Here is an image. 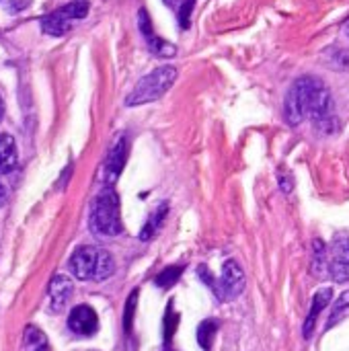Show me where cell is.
<instances>
[{
  "mask_svg": "<svg viewBox=\"0 0 349 351\" xmlns=\"http://www.w3.org/2000/svg\"><path fill=\"white\" fill-rule=\"evenodd\" d=\"M68 329L74 335L91 337L99 329V317H97V313L88 304H78L68 315Z\"/></svg>",
  "mask_w": 349,
  "mask_h": 351,
  "instance_id": "obj_7",
  "label": "cell"
},
{
  "mask_svg": "<svg viewBox=\"0 0 349 351\" xmlns=\"http://www.w3.org/2000/svg\"><path fill=\"white\" fill-rule=\"evenodd\" d=\"M19 162L16 142L10 134H0V175L10 173Z\"/></svg>",
  "mask_w": 349,
  "mask_h": 351,
  "instance_id": "obj_12",
  "label": "cell"
},
{
  "mask_svg": "<svg viewBox=\"0 0 349 351\" xmlns=\"http://www.w3.org/2000/svg\"><path fill=\"white\" fill-rule=\"evenodd\" d=\"M280 187H282L286 193H290V191H292V179H290V177H286V179H284V177H282V173H280Z\"/></svg>",
  "mask_w": 349,
  "mask_h": 351,
  "instance_id": "obj_25",
  "label": "cell"
},
{
  "mask_svg": "<svg viewBox=\"0 0 349 351\" xmlns=\"http://www.w3.org/2000/svg\"><path fill=\"white\" fill-rule=\"evenodd\" d=\"M197 276L214 290V294H216L218 300H222V302L234 300L237 296L243 294V290H245V286H247L245 271H243L241 265H239L237 261H232V259H228V261L222 265V274H220V280H218V282L210 276V271H208L206 265H202V267L197 269Z\"/></svg>",
  "mask_w": 349,
  "mask_h": 351,
  "instance_id": "obj_5",
  "label": "cell"
},
{
  "mask_svg": "<svg viewBox=\"0 0 349 351\" xmlns=\"http://www.w3.org/2000/svg\"><path fill=\"white\" fill-rule=\"evenodd\" d=\"M136 300H138V290H134L128 298L125 304V315H123V331L130 333L132 331V319H134V311H136Z\"/></svg>",
  "mask_w": 349,
  "mask_h": 351,
  "instance_id": "obj_21",
  "label": "cell"
},
{
  "mask_svg": "<svg viewBox=\"0 0 349 351\" xmlns=\"http://www.w3.org/2000/svg\"><path fill=\"white\" fill-rule=\"evenodd\" d=\"M333 257L335 261H348L349 259V237H337L333 243Z\"/></svg>",
  "mask_w": 349,
  "mask_h": 351,
  "instance_id": "obj_20",
  "label": "cell"
},
{
  "mask_svg": "<svg viewBox=\"0 0 349 351\" xmlns=\"http://www.w3.org/2000/svg\"><path fill=\"white\" fill-rule=\"evenodd\" d=\"M31 4V0H10V10L12 12H19V10H23V8H27Z\"/></svg>",
  "mask_w": 349,
  "mask_h": 351,
  "instance_id": "obj_24",
  "label": "cell"
},
{
  "mask_svg": "<svg viewBox=\"0 0 349 351\" xmlns=\"http://www.w3.org/2000/svg\"><path fill=\"white\" fill-rule=\"evenodd\" d=\"M125 160H128V138L125 136H119L109 154H107V160H105V183L107 185H113L117 181V177L121 175L123 167H125Z\"/></svg>",
  "mask_w": 349,
  "mask_h": 351,
  "instance_id": "obj_9",
  "label": "cell"
},
{
  "mask_svg": "<svg viewBox=\"0 0 349 351\" xmlns=\"http://www.w3.org/2000/svg\"><path fill=\"white\" fill-rule=\"evenodd\" d=\"M302 109L304 115L313 117V123L323 132L331 134L335 132V117H333V97L325 82L317 76H300L292 86H290Z\"/></svg>",
  "mask_w": 349,
  "mask_h": 351,
  "instance_id": "obj_1",
  "label": "cell"
},
{
  "mask_svg": "<svg viewBox=\"0 0 349 351\" xmlns=\"http://www.w3.org/2000/svg\"><path fill=\"white\" fill-rule=\"evenodd\" d=\"M91 230L97 237H117L121 234V218H119V197L113 185H105V189L95 197L91 206Z\"/></svg>",
  "mask_w": 349,
  "mask_h": 351,
  "instance_id": "obj_3",
  "label": "cell"
},
{
  "mask_svg": "<svg viewBox=\"0 0 349 351\" xmlns=\"http://www.w3.org/2000/svg\"><path fill=\"white\" fill-rule=\"evenodd\" d=\"M181 274H183V267L181 265H171L165 271H160L154 282H156L158 288H171V286L177 284V280L181 278Z\"/></svg>",
  "mask_w": 349,
  "mask_h": 351,
  "instance_id": "obj_18",
  "label": "cell"
},
{
  "mask_svg": "<svg viewBox=\"0 0 349 351\" xmlns=\"http://www.w3.org/2000/svg\"><path fill=\"white\" fill-rule=\"evenodd\" d=\"M329 276L337 284L349 282V259L348 261H333V263H329Z\"/></svg>",
  "mask_w": 349,
  "mask_h": 351,
  "instance_id": "obj_19",
  "label": "cell"
},
{
  "mask_svg": "<svg viewBox=\"0 0 349 351\" xmlns=\"http://www.w3.org/2000/svg\"><path fill=\"white\" fill-rule=\"evenodd\" d=\"M325 267H327V271H329V263H327V249H325L323 241H319V239H317V241L313 243V271H315L317 276H321Z\"/></svg>",
  "mask_w": 349,
  "mask_h": 351,
  "instance_id": "obj_16",
  "label": "cell"
},
{
  "mask_svg": "<svg viewBox=\"0 0 349 351\" xmlns=\"http://www.w3.org/2000/svg\"><path fill=\"white\" fill-rule=\"evenodd\" d=\"M167 351H173V350H167Z\"/></svg>",
  "mask_w": 349,
  "mask_h": 351,
  "instance_id": "obj_31",
  "label": "cell"
},
{
  "mask_svg": "<svg viewBox=\"0 0 349 351\" xmlns=\"http://www.w3.org/2000/svg\"><path fill=\"white\" fill-rule=\"evenodd\" d=\"M88 12V0H74L49 14H45L41 19V29L47 33V35H53V37H60L64 33H68L72 29V23L78 21V19H84Z\"/></svg>",
  "mask_w": 349,
  "mask_h": 351,
  "instance_id": "obj_6",
  "label": "cell"
},
{
  "mask_svg": "<svg viewBox=\"0 0 349 351\" xmlns=\"http://www.w3.org/2000/svg\"><path fill=\"white\" fill-rule=\"evenodd\" d=\"M346 35H348V37H349V21H348V23H346Z\"/></svg>",
  "mask_w": 349,
  "mask_h": 351,
  "instance_id": "obj_29",
  "label": "cell"
},
{
  "mask_svg": "<svg viewBox=\"0 0 349 351\" xmlns=\"http://www.w3.org/2000/svg\"><path fill=\"white\" fill-rule=\"evenodd\" d=\"M4 202H6V187L0 183V206H4Z\"/></svg>",
  "mask_w": 349,
  "mask_h": 351,
  "instance_id": "obj_26",
  "label": "cell"
},
{
  "mask_svg": "<svg viewBox=\"0 0 349 351\" xmlns=\"http://www.w3.org/2000/svg\"><path fill=\"white\" fill-rule=\"evenodd\" d=\"M348 311H349V290L348 292H344V294L335 300V304H333V308H331V317H329V321H327V329L335 327Z\"/></svg>",
  "mask_w": 349,
  "mask_h": 351,
  "instance_id": "obj_17",
  "label": "cell"
},
{
  "mask_svg": "<svg viewBox=\"0 0 349 351\" xmlns=\"http://www.w3.org/2000/svg\"><path fill=\"white\" fill-rule=\"evenodd\" d=\"M72 290H74V286H72V280H70V278H66V276H62V274L53 276L51 282H49V288H47V294H49V308H51L53 313L64 311V306L68 304V300H70V296H72Z\"/></svg>",
  "mask_w": 349,
  "mask_h": 351,
  "instance_id": "obj_10",
  "label": "cell"
},
{
  "mask_svg": "<svg viewBox=\"0 0 349 351\" xmlns=\"http://www.w3.org/2000/svg\"><path fill=\"white\" fill-rule=\"evenodd\" d=\"M177 321H179V317L173 313V304H171L169 306V313L165 317V337H167V341H171V337L175 333V327H177Z\"/></svg>",
  "mask_w": 349,
  "mask_h": 351,
  "instance_id": "obj_23",
  "label": "cell"
},
{
  "mask_svg": "<svg viewBox=\"0 0 349 351\" xmlns=\"http://www.w3.org/2000/svg\"><path fill=\"white\" fill-rule=\"evenodd\" d=\"M304 117H306V115H304V109H302V105H300L296 93L290 88L288 95H286V101H284V119H286L288 125L294 128V125H298Z\"/></svg>",
  "mask_w": 349,
  "mask_h": 351,
  "instance_id": "obj_14",
  "label": "cell"
},
{
  "mask_svg": "<svg viewBox=\"0 0 349 351\" xmlns=\"http://www.w3.org/2000/svg\"><path fill=\"white\" fill-rule=\"evenodd\" d=\"M138 27H140V31H142V35H144V39H146V43H148V47H150V51L154 56H158V58H173L177 53V47L171 41H165L163 37H158L154 33L150 16H148V12L144 8H140V12H138Z\"/></svg>",
  "mask_w": 349,
  "mask_h": 351,
  "instance_id": "obj_8",
  "label": "cell"
},
{
  "mask_svg": "<svg viewBox=\"0 0 349 351\" xmlns=\"http://www.w3.org/2000/svg\"><path fill=\"white\" fill-rule=\"evenodd\" d=\"M193 4H195V0H185L179 6V25H181V29L189 27V16H191V10H193Z\"/></svg>",
  "mask_w": 349,
  "mask_h": 351,
  "instance_id": "obj_22",
  "label": "cell"
},
{
  "mask_svg": "<svg viewBox=\"0 0 349 351\" xmlns=\"http://www.w3.org/2000/svg\"><path fill=\"white\" fill-rule=\"evenodd\" d=\"M167 214H169V204H167V202H160L158 208L152 212V216L146 220L144 228L140 230V241H150V239L160 230V226H163Z\"/></svg>",
  "mask_w": 349,
  "mask_h": 351,
  "instance_id": "obj_13",
  "label": "cell"
},
{
  "mask_svg": "<svg viewBox=\"0 0 349 351\" xmlns=\"http://www.w3.org/2000/svg\"><path fill=\"white\" fill-rule=\"evenodd\" d=\"M31 351H47V348H39V350H31Z\"/></svg>",
  "mask_w": 349,
  "mask_h": 351,
  "instance_id": "obj_30",
  "label": "cell"
},
{
  "mask_svg": "<svg viewBox=\"0 0 349 351\" xmlns=\"http://www.w3.org/2000/svg\"><path fill=\"white\" fill-rule=\"evenodd\" d=\"M331 298H333V290H331V288H321V290L313 296V304H311L309 317H306V321H304V337H306V339L313 337L317 319H319V315L331 304Z\"/></svg>",
  "mask_w": 349,
  "mask_h": 351,
  "instance_id": "obj_11",
  "label": "cell"
},
{
  "mask_svg": "<svg viewBox=\"0 0 349 351\" xmlns=\"http://www.w3.org/2000/svg\"><path fill=\"white\" fill-rule=\"evenodd\" d=\"M68 267L72 276L80 282H105L107 278L113 276L115 271V261L109 251L97 249V247H78L70 261Z\"/></svg>",
  "mask_w": 349,
  "mask_h": 351,
  "instance_id": "obj_2",
  "label": "cell"
},
{
  "mask_svg": "<svg viewBox=\"0 0 349 351\" xmlns=\"http://www.w3.org/2000/svg\"><path fill=\"white\" fill-rule=\"evenodd\" d=\"M216 333H218V323L214 319H206L204 323H200V327H197V341H200L202 350H212V343H214Z\"/></svg>",
  "mask_w": 349,
  "mask_h": 351,
  "instance_id": "obj_15",
  "label": "cell"
},
{
  "mask_svg": "<svg viewBox=\"0 0 349 351\" xmlns=\"http://www.w3.org/2000/svg\"><path fill=\"white\" fill-rule=\"evenodd\" d=\"M165 2H167L169 6H177V4H183L185 0H165Z\"/></svg>",
  "mask_w": 349,
  "mask_h": 351,
  "instance_id": "obj_27",
  "label": "cell"
},
{
  "mask_svg": "<svg viewBox=\"0 0 349 351\" xmlns=\"http://www.w3.org/2000/svg\"><path fill=\"white\" fill-rule=\"evenodd\" d=\"M177 74L179 72H177L175 66H158L156 70H152L150 74H146V76H142L138 80L134 90L125 97V105L128 107H138V105L158 101L175 84Z\"/></svg>",
  "mask_w": 349,
  "mask_h": 351,
  "instance_id": "obj_4",
  "label": "cell"
},
{
  "mask_svg": "<svg viewBox=\"0 0 349 351\" xmlns=\"http://www.w3.org/2000/svg\"><path fill=\"white\" fill-rule=\"evenodd\" d=\"M2 117H4V101L0 97V121H2Z\"/></svg>",
  "mask_w": 349,
  "mask_h": 351,
  "instance_id": "obj_28",
  "label": "cell"
}]
</instances>
